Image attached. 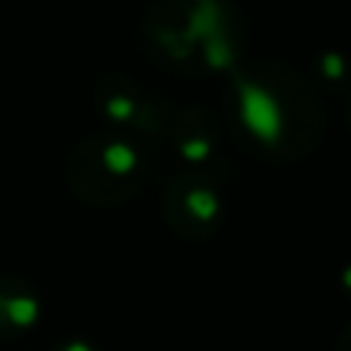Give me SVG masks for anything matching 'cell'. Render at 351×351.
<instances>
[{"mask_svg": "<svg viewBox=\"0 0 351 351\" xmlns=\"http://www.w3.org/2000/svg\"><path fill=\"white\" fill-rule=\"evenodd\" d=\"M165 222L184 239H206L222 222V195L219 184L208 173L178 176L162 197Z\"/></svg>", "mask_w": 351, "mask_h": 351, "instance_id": "7a4b0ae2", "label": "cell"}, {"mask_svg": "<svg viewBox=\"0 0 351 351\" xmlns=\"http://www.w3.org/2000/svg\"><path fill=\"white\" fill-rule=\"evenodd\" d=\"M96 101H99V110L110 121H115L121 126L140 129V132L151 129V110L145 107V101L140 99L134 85H129L126 80H118V77L101 80L96 88Z\"/></svg>", "mask_w": 351, "mask_h": 351, "instance_id": "277c9868", "label": "cell"}, {"mask_svg": "<svg viewBox=\"0 0 351 351\" xmlns=\"http://www.w3.org/2000/svg\"><path fill=\"white\" fill-rule=\"evenodd\" d=\"M52 351H101V348H96L93 343H88V340H82V337H69V340L58 343Z\"/></svg>", "mask_w": 351, "mask_h": 351, "instance_id": "5b68a950", "label": "cell"}, {"mask_svg": "<svg viewBox=\"0 0 351 351\" xmlns=\"http://www.w3.org/2000/svg\"><path fill=\"white\" fill-rule=\"evenodd\" d=\"M41 315L36 291L11 274H0V340H16L27 335Z\"/></svg>", "mask_w": 351, "mask_h": 351, "instance_id": "3957f363", "label": "cell"}, {"mask_svg": "<svg viewBox=\"0 0 351 351\" xmlns=\"http://www.w3.org/2000/svg\"><path fill=\"white\" fill-rule=\"evenodd\" d=\"M346 288H348V291H351V266H348V269H346Z\"/></svg>", "mask_w": 351, "mask_h": 351, "instance_id": "52a82bcc", "label": "cell"}, {"mask_svg": "<svg viewBox=\"0 0 351 351\" xmlns=\"http://www.w3.org/2000/svg\"><path fill=\"white\" fill-rule=\"evenodd\" d=\"M148 176V165L134 143L118 134L82 140L66 162V184L77 200L99 208L134 197Z\"/></svg>", "mask_w": 351, "mask_h": 351, "instance_id": "6da1fadb", "label": "cell"}, {"mask_svg": "<svg viewBox=\"0 0 351 351\" xmlns=\"http://www.w3.org/2000/svg\"><path fill=\"white\" fill-rule=\"evenodd\" d=\"M348 123H351V110H348Z\"/></svg>", "mask_w": 351, "mask_h": 351, "instance_id": "ba28073f", "label": "cell"}, {"mask_svg": "<svg viewBox=\"0 0 351 351\" xmlns=\"http://www.w3.org/2000/svg\"><path fill=\"white\" fill-rule=\"evenodd\" d=\"M335 351H351V324H348V329L340 335V340H337V348Z\"/></svg>", "mask_w": 351, "mask_h": 351, "instance_id": "8992f818", "label": "cell"}]
</instances>
